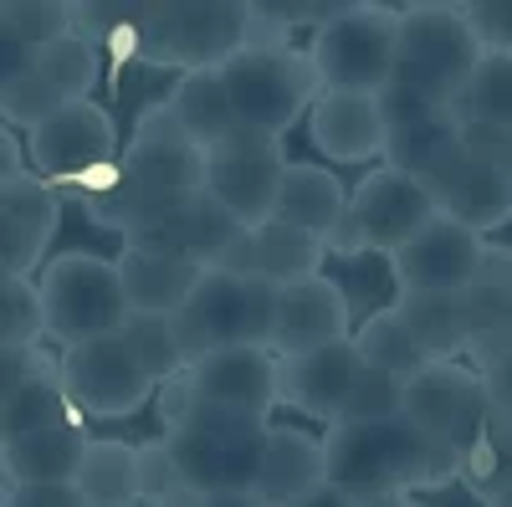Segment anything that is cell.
Masks as SVG:
<instances>
[{"mask_svg":"<svg viewBox=\"0 0 512 507\" xmlns=\"http://www.w3.org/2000/svg\"><path fill=\"white\" fill-rule=\"evenodd\" d=\"M328 487L349 497H415L461 482V451L420 431L410 415L395 420H333L323 431Z\"/></svg>","mask_w":512,"mask_h":507,"instance_id":"obj_1","label":"cell"},{"mask_svg":"<svg viewBox=\"0 0 512 507\" xmlns=\"http://www.w3.org/2000/svg\"><path fill=\"white\" fill-rule=\"evenodd\" d=\"M277 354L267 344H241L185 364L169 385H159L164 431H272L277 400Z\"/></svg>","mask_w":512,"mask_h":507,"instance_id":"obj_2","label":"cell"},{"mask_svg":"<svg viewBox=\"0 0 512 507\" xmlns=\"http://www.w3.org/2000/svg\"><path fill=\"white\" fill-rule=\"evenodd\" d=\"M251 41V0H159L144 6L139 62L159 72H221Z\"/></svg>","mask_w":512,"mask_h":507,"instance_id":"obj_3","label":"cell"},{"mask_svg":"<svg viewBox=\"0 0 512 507\" xmlns=\"http://www.w3.org/2000/svg\"><path fill=\"white\" fill-rule=\"evenodd\" d=\"M482 41L466 21L461 0H415L400 6V36H395V82L415 88L451 108V98L466 88L472 67L482 62Z\"/></svg>","mask_w":512,"mask_h":507,"instance_id":"obj_4","label":"cell"},{"mask_svg":"<svg viewBox=\"0 0 512 507\" xmlns=\"http://www.w3.org/2000/svg\"><path fill=\"white\" fill-rule=\"evenodd\" d=\"M221 82L231 93L241 129L272 139H287L292 123L308 118L313 103L323 98L308 47H272V41H246V52H236L221 67Z\"/></svg>","mask_w":512,"mask_h":507,"instance_id":"obj_5","label":"cell"},{"mask_svg":"<svg viewBox=\"0 0 512 507\" xmlns=\"http://www.w3.org/2000/svg\"><path fill=\"white\" fill-rule=\"evenodd\" d=\"M395 36H400V6L344 0V11L308 36L318 88L379 98L395 82Z\"/></svg>","mask_w":512,"mask_h":507,"instance_id":"obj_6","label":"cell"},{"mask_svg":"<svg viewBox=\"0 0 512 507\" xmlns=\"http://www.w3.org/2000/svg\"><path fill=\"white\" fill-rule=\"evenodd\" d=\"M41 303H47V338L62 349L113 338L128 323V292L113 257L98 251H62L41 267Z\"/></svg>","mask_w":512,"mask_h":507,"instance_id":"obj_7","label":"cell"},{"mask_svg":"<svg viewBox=\"0 0 512 507\" xmlns=\"http://www.w3.org/2000/svg\"><path fill=\"white\" fill-rule=\"evenodd\" d=\"M277 292L262 277H236V272H205L200 287L190 292V303L175 308V333L185 364L241 349V344H272V323H277Z\"/></svg>","mask_w":512,"mask_h":507,"instance_id":"obj_8","label":"cell"},{"mask_svg":"<svg viewBox=\"0 0 512 507\" xmlns=\"http://www.w3.org/2000/svg\"><path fill=\"white\" fill-rule=\"evenodd\" d=\"M405 415L466 456L477 436L492 431L487 374L472 359H431L415 379H405Z\"/></svg>","mask_w":512,"mask_h":507,"instance_id":"obj_9","label":"cell"},{"mask_svg":"<svg viewBox=\"0 0 512 507\" xmlns=\"http://www.w3.org/2000/svg\"><path fill=\"white\" fill-rule=\"evenodd\" d=\"M287 144L256 129H236L221 149H210L205 190L216 195L241 226H262L277 216V190L287 175Z\"/></svg>","mask_w":512,"mask_h":507,"instance_id":"obj_10","label":"cell"},{"mask_svg":"<svg viewBox=\"0 0 512 507\" xmlns=\"http://www.w3.org/2000/svg\"><path fill=\"white\" fill-rule=\"evenodd\" d=\"M349 210H354V221L364 231L369 257H379V262H395L425 226L441 221L436 195L425 190L415 175L395 169V164H374L369 175L354 185Z\"/></svg>","mask_w":512,"mask_h":507,"instance_id":"obj_11","label":"cell"},{"mask_svg":"<svg viewBox=\"0 0 512 507\" xmlns=\"http://www.w3.org/2000/svg\"><path fill=\"white\" fill-rule=\"evenodd\" d=\"M62 385L72 400L98 415V420H123L139 415L149 400H159V385L144 374V364L123 349V338H93V344L62 349Z\"/></svg>","mask_w":512,"mask_h":507,"instance_id":"obj_12","label":"cell"},{"mask_svg":"<svg viewBox=\"0 0 512 507\" xmlns=\"http://www.w3.org/2000/svg\"><path fill=\"white\" fill-rule=\"evenodd\" d=\"M62 205L67 195L31 164L0 175V277H36L41 262H52L47 246L62 226Z\"/></svg>","mask_w":512,"mask_h":507,"instance_id":"obj_13","label":"cell"},{"mask_svg":"<svg viewBox=\"0 0 512 507\" xmlns=\"http://www.w3.org/2000/svg\"><path fill=\"white\" fill-rule=\"evenodd\" d=\"M123 159L118 149V123L103 103H67L62 113H52L41 129L26 134V164L36 169L41 180H72L82 169H98V164H113Z\"/></svg>","mask_w":512,"mask_h":507,"instance_id":"obj_14","label":"cell"},{"mask_svg":"<svg viewBox=\"0 0 512 507\" xmlns=\"http://www.w3.org/2000/svg\"><path fill=\"white\" fill-rule=\"evenodd\" d=\"M123 175L149 190H164V195H195V190H205L210 154L169 118V108L159 98L139 113L134 139L123 144Z\"/></svg>","mask_w":512,"mask_h":507,"instance_id":"obj_15","label":"cell"},{"mask_svg":"<svg viewBox=\"0 0 512 507\" xmlns=\"http://www.w3.org/2000/svg\"><path fill=\"white\" fill-rule=\"evenodd\" d=\"M420 185L436 195V210H441L446 221L472 226L477 236H492L497 226L512 221V180L502 175L492 159L461 149V144Z\"/></svg>","mask_w":512,"mask_h":507,"instance_id":"obj_16","label":"cell"},{"mask_svg":"<svg viewBox=\"0 0 512 507\" xmlns=\"http://www.w3.org/2000/svg\"><path fill=\"white\" fill-rule=\"evenodd\" d=\"M354 298L349 287H338L333 277H308L277 292V323H272V354L292 359V354H313L328 344L354 338Z\"/></svg>","mask_w":512,"mask_h":507,"instance_id":"obj_17","label":"cell"},{"mask_svg":"<svg viewBox=\"0 0 512 507\" xmlns=\"http://www.w3.org/2000/svg\"><path fill=\"white\" fill-rule=\"evenodd\" d=\"M482 251H487V236H477L472 226H456L446 216L431 221L390 262L395 298H400V292H466L477 282Z\"/></svg>","mask_w":512,"mask_h":507,"instance_id":"obj_18","label":"cell"},{"mask_svg":"<svg viewBox=\"0 0 512 507\" xmlns=\"http://www.w3.org/2000/svg\"><path fill=\"white\" fill-rule=\"evenodd\" d=\"M359 374H364V359L354 349V338L313 349V354H292L277 364V400L297 415L318 420V426H333V420H344V405Z\"/></svg>","mask_w":512,"mask_h":507,"instance_id":"obj_19","label":"cell"},{"mask_svg":"<svg viewBox=\"0 0 512 507\" xmlns=\"http://www.w3.org/2000/svg\"><path fill=\"white\" fill-rule=\"evenodd\" d=\"M175 451L180 472L200 492H231V487H256L267 431H205V426H180L164 431Z\"/></svg>","mask_w":512,"mask_h":507,"instance_id":"obj_20","label":"cell"},{"mask_svg":"<svg viewBox=\"0 0 512 507\" xmlns=\"http://www.w3.org/2000/svg\"><path fill=\"white\" fill-rule=\"evenodd\" d=\"M328 262V241L313 231H297L287 221H262L251 226L246 241L231 251V257L216 272H236V277H262L272 287H292V282H308L323 277Z\"/></svg>","mask_w":512,"mask_h":507,"instance_id":"obj_21","label":"cell"},{"mask_svg":"<svg viewBox=\"0 0 512 507\" xmlns=\"http://www.w3.org/2000/svg\"><path fill=\"white\" fill-rule=\"evenodd\" d=\"M118 277L128 292L134 313H175L190 303V292L200 287L205 267L190 262L185 251L159 246V241H118Z\"/></svg>","mask_w":512,"mask_h":507,"instance_id":"obj_22","label":"cell"},{"mask_svg":"<svg viewBox=\"0 0 512 507\" xmlns=\"http://www.w3.org/2000/svg\"><path fill=\"white\" fill-rule=\"evenodd\" d=\"M308 134L313 149L333 164H384V149H390V123H384L379 98L359 93H323L308 113Z\"/></svg>","mask_w":512,"mask_h":507,"instance_id":"obj_23","label":"cell"},{"mask_svg":"<svg viewBox=\"0 0 512 507\" xmlns=\"http://www.w3.org/2000/svg\"><path fill=\"white\" fill-rule=\"evenodd\" d=\"M328 487V446L323 436H308L303 426H272L256 467V492L272 507H297L303 497Z\"/></svg>","mask_w":512,"mask_h":507,"instance_id":"obj_24","label":"cell"},{"mask_svg":"<svg viewBox=\"0 0 512 507\" xmlns=\"http://www.w3.org/2000/svg\"><path fill=\"white\" fill-rule=\"evenodd\" d=\"M349 185L333 175L323 164H308V159H292L287 175H282V190H277V216L272 221H287L297 231H313V236H333L338 221L349 210Z\"/></svg>","mask_w":512,"mask_h":507,"instance_id":"obj_25","label":"cell"},{"mask_svg":"<svg viewBox=\"0 0 512 507\" xmlns=\"http://www.w3.org/2000/svg\"><path fill=\"white\" fill-rule=\"evenodd\" d=\"M246 231H251V226H241L210 190H195V195L180 205V216L169 221V231L159 236V246H175V251H185L190 262H200L205 272H216L231 251L246 241Z\"/></svg>","mask_w":512,"mask_h":507,"instance_id":"obj_26","label":"cell"},{"mask_svg":"<svg viewBox=\"0 0 512 507\" xmlns=\"http://www.w3.org/2000/svg\"><path fill=\"white\" fill-rule=\"evenodd\" d=\"M88 441L93 436L82 426L31 431L16 441H0V467H6V482H77Z\"/></svg>","mask_w":512,"mask_h":507,"instance_id":"obj_27","label":"cell"},{"mask_svg":"<svg viewBox=\"0 0 512 507\" xmlns=\"http://www.w3.org/2000/svg\"><path fill=\"white\" fill-rule=\"evenodd\" d=\"M164 108H169V118H175L205 154L221 149V144L241 129L221 72H190V77H180L175 88L164 93Z\"/></svg>","mask_w":512,"mask_h":507,"instance_id":"obj_28","label":"cell"},{"mask_svg":"<svg viewBox=\"0 0 512 507\" xmlns=\"http://www.w3.org/2000/svg\"><path fill=\"white\" fill-rule=\"evenodd\" d=\"M395 308L431 359H472V323L461 292H400Z\"/></svg>","mask_w":512,"mask_h":507,"instance_id":"obj_29","label":"cell"},{"mask_svg":"<svg viewBox=\"0 0 512 507\" xmlns=\"http://www.w3.org/2000/svg\"><path fill=\"white\" fill-rule=\"evenodd\" d=\"M52 426H88V410L72 400V390L57 374H41L16 395H0V441H16L31 431H52Z\"/></svg>","mask_w":512,"mask_h":507,"instance_id":"obj_30","label":"cell"},{"mask_svg":"<svg viewBox=\"0 0 512 507\" xmlns=\"http://www.w3.org/2000/svg\"><path fill=\"white\" fill-rule=\"evenodd\" d=\"M77 487L93 507H144V487H139V446L134 441H88L82 456Z\"/></svg>","mask_w":512,"mask_h":507,"instance_id":"obj_31","label":"cell"},{"mask_svg":"<svg viewBox=\"0 0 512 507\" xmlns=\"http://www.w3.org/2000/svg\"><path fill=\"white\" fill-rule=\"evenodd\" d=\"M354 349H359L364 369H384V374H400V379H415L425 364H431V354L420 349V338L410 333V323L400 318L395 303H384V308L359 318Z\"/></svg>","mask_w":512,"mask_h":507,"instance_id":"obj_32","label":"cell"},{"mask_svg":"<svg viewBox=\"0 0 512 507\" xmlns=\"http://www.w3.org/2000/svg\"><path fill=\"white\" fill-rule=\"evenodd\" d=\"M451 118L456 123H502V129H512V57L487 52L472 67V77H466V88L451 98Z\"/></svg>","mask_w":512,"mask_h":507,"instance_id":"obj_33","label":"cell"},{"mask_svg":"<svg viewBox=\"0 0 512 507\" xmlns=\"http://www.w3.org/2000/svg\"><path fill=\"white\" fill-rule=\"evenodd\" d=\"M36 72L47 77L67 103H88L93 88H98V77H103V47H93L88 36L72 31V36H62V41H52V47L36 52Z\"/></svg>","mask_w":512,"mask_h":507,"instance_id":"obj_34","label":"cell"},{"mask_svg":"<svg viewBox=\"0 0 512 507\" xmlns=\"http://www.w3.org/2000/svg\"><path fill=\"white\" fill-rule=\"evenodd\" d=\"M118 338H123V349L144 364V374L154 385H169V379L185 369V349H180V333H175V318L169 313H128Z\"/></svg>","mask_w":512,"mask_h":507,"instance_id":"obj_35","label":"cell"},{"mask_svg":"<svg viewBox=\"0 0 512 507\" xmlns=\"http://www.w3.org/2000/svg\"><path fill=\"white\" fill-rule=\"evenodd\" d=\"M461 144V123L451 113H436V118H425V123H410V129L390 134V149H384V164H395L405 169V175L425 180L431 169Z\"/></svg>","mask_w":512,"mask_h":507,"instance_id":"obj_36","label":"cell"},{"mask_svg":"<svg viewBox=\"0 0 512 507\" xmlns=\"http://www.w3.org/2000/svg\"><path fill=\"white\" fill-rule=\"evenodd\" d=\"M62 36H72V0H6L0 6V41L26 47L31 57Z\"/></svg>","mask_w":512,"mask_h":507,"instance_id":"obj_37","label":"cell"},{"mask_svg":"<svg viewBox=\"0 0 512 507\" xmlns=\"http://www.w3.org/2000/svg\"><path fill=\"white\" fill-rule=\"evenodd\" d=\"M62 108H67V98H62L36 67L0 77V113H6V129H11V134H16V129H21V134L41 129V123H47L52 113H62Z\"/></svg>","mask_w":512,"mask_h":507,"instance_id":"obj_38","label":"cell"},{"mask_svg":"<svg viewBox=\"0 0 512 507\" xmlns=\"http://www.w3.org/2000/svg\"><path fill=\"white\" fill-rule=\"evenodd\" d=\"M47 338V303L36 277H0V344H41Z\"/></svg>","mask_w":512,"mask_h":507,"instance_id":"obj_39","label":"cell"},{"mask_svg":"<svg viewBox=\"0 0 512 507\" xmlns=\"http://www.w3.org/2000/svg\"><path fill=\"white\" fill-rule=\"evenodd\" d=\"M395 415H405V379L384 369H364L349 390L344 420H395Z\"/></svg>","mask_w":512,"mask_h":507,"instance_id":"obj_40","label":"cell"},{"mask_svg":"<svg viewBox=\"0 0 512 507\" xmlns=\"http://www.w3.org/2000/svg\"><path fill=\"white\" fill-rule=\"evenodd\" d=\"M62 354H47L41 344H0V395H16L41 374H57Z\"/></svg>","mask_w":512,"mask_h":507,"instance_id":"obj_41","label":"cell"},{"mask_svg":"<svg viewBox=\"0 0 512 507\" xmlns=\"http://www.w3.org/2000/svg\"><path fill=\"white\" fill-rule=\"evenodd\" d=\"M180 482H185V472H180L175 451H169V441H164V436L144 441V446H139V487H144V507H154L159 497H169Z\"/></svg>","mask_w":512,"mask_h":507,"instance_id":"obj_42","label":"cell"},{"mask_svg":"<svg viewBox=\"0 0 512 507\" xmlns=\"http://www.w3.org/2000/svg\"><path fill=\"white\" fill-rule=\"evenodd\" d=\"M466 21H472L482 52L512 57V0H461Z\"/></svg>","mask_w":512,"mask_h":507,"instance_id":"obj_43","label":"cell"},{"mask_svg":"<svg viewBox=\"0 0 512 507\" xmlns=\"http://www.w3.org/2000/svg\"><path fill=\"white\" fill-rule=\"evenodd\" d=\"M0 507H93L77 482H6Z\"/></svg>","mask_w":512,"mask_h":507,"instance_id":"obj_44","label":"cell"},{"mask_svg":"<svg viewBox=\"0 0 512 507\" xmlns=\"http://www.w3.org/2000/svg\"><path fill=\"white\" fill-rule=\"evenodd\" d=\"M379 108H384V123H390V134L410 129V123L436 118V113H451V108H441L436 98H425V93H415V88H400V82H390V88L379 93Z\"/></svg>","mask_w":512,"mask_h":507,"instance_id":"obj_45","label":"cell"},{"mask_svg":"<svg viewBox=\"0 0 512 507\" xmlns=\"http://www.w3.org/2000/svg\"><path fill=\"white\" fill-rule=\"evenodd\" d=\"M482 374H487V400H492V426L512 436V344H507V349H502L497 359H487V364H482Z\"/></svg>","mask_w":512,"mask_h":507,"instance_id":"obj_46","label":"cell"},{"mask_svg":"<svg viewBox=\"0 0 512 507\" xmlns=\"http://www.w3.org/2000/svg\"><path fill=\"white\" fill-rule=\"evenodd\" d=\"M328 257H338V262H364V257H369V246H364V231H359V221H354V210H344L338 231L328 236Z\"/></svg>","mask_w":512,"mask_h":507,"instance_id":"obj_47","label":"cell"},{"mask_svg":"<svg viewBox=\"0 0 512 507\" xmlns=\"http://www.w3.org/2000/svg\"><path fill=\"white\" fill-rule=\"evenodd\" d=\"M502 144H507V129H502V123H461V149H472V154H482V159L497 164Z\"/></svg>","mask_w":512,"mask_h":507,"instance_id":"obj_48","label":"cell"},{"mask_svg":"<svg viewBox=\"0 0 512 507\" xmlns=\"http://www.w3.org/2000/svg\"><path fill=\"white\" fill-rule=\"evenodd\" d=\"M477 282H492V287H507V292H512V246L487 241L482 267H477Z\"/></svg>","mask_w":512,"mask_h":507,"instance_id":"obj_49","label":"cell"},{"mask_svg":"<svg viewBox=\"0 0 512 507\" xmlns=\"http://www.w3.org/2000/svg\"><path fill=\"white\" fill-rule=\"evenodd\" d=\"M205 507H272L256 487H231V492H205Z\"/></svg>","mask_w":512,"mask_h":507,"instance_id":"obj_50","label":"cell"},{"mask_svg":"<svg viewBox=\"0 0 512 507\" xmlns=\"http://www.w3.org/2000/svg\"><path fill=\"white\" fill-rule=\"evenodd\" d=\"M154 507H205V492H200V487H190V482H180L175 492H169V497H159Z\"/></svg>","mask_w":512,"mask_h":507,"instance_id":"obj_51","label":"cell"},{"mask_svg":"<svg viewBox=\"0 0 512 507\" xmlns=\"http://www.w3.org/2000/svg\"><path fill=\"white\" fill-rule=\"evenodd\" d=\"M297 507H354V497H349V492H338V487H323V492L303 497Z\"/></svg>","mask_w":512,"mask_h":507,"instance_id":"obj_52","label":"cell"},{"mask_svg":"<svg viewBox=\"0 0 512 507\" xmlns=\"http://www.w3.org/2000/svg\"><path fill=\"white\" fill-rule=\"evenodd\" d=\"M497 169L512 180V129H507V144H502V154H497Z\"/></svg>","mask_w":512,"mask_h":507,"instance_id":"obj_53","label":"cell"},{"mask_svg":"<svg viewBox=\"0 0 512 507\" xmlns=\"http://www.w3.org/2000/svg\"><path fill=\"white\" fill-rule=\"evenodd\" d=\"M482 507H512V502H482Z\"/></svg>","mask_w":512,"mask_h":507,"instance_id":"obj_54","label":"cell"}]
</instances>
